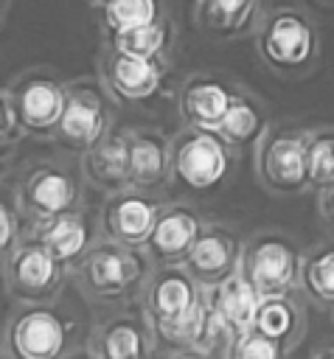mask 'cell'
<instances>
[{
	"label": "cell",
	"mask_w": 334,
	"mask_h": 359,
	"mask_svg": "<svg viewBox=\"0 0 334 359\" xmlns=\"http://www.w3.org/2000/svg\"><path fill=\"white\" fill-rule=\"evenodd\" d=\"M152 266L154 264L146 250L98 238L73 269V278L90 303L126 306L129 300L140 297Z\"/></svg>",
	"instance_id": "1"
},
{
	"label": "cell",
	"mask_w": 334,
	"mask_h": 359,
	"mask_svg": "<svg viewBox=\"0 0 334 359\" xmlns=\"http://www.w3.org/2000/svg\"><path fill=\"white\" fill-rule=\"evenodd\" d=\"M253 36L258 59L278 76L300 79L317 65L320 34L303 8L275 6L261 11Z\"/></svg>",
	"instance_id": "2"
},
{
	"label": "cell",
	"mask_w": 334,
	"mask_h": 359,
	"mask_svg": "<svg viewBox=\"0 0 334 359\" xmlns=\"http://www.w3.org/2000/svg\"><path fill=\"white\" fill-rule=\"evenodd\" d=\"M81 177V165L76 168L65 157H36L22 163L14 182L6 180V185L11 188L22 216L28 222H42L84 205Z\"/></svg>",
	"instance_id": "3"
},
{
	"label": "cell",
	"mask_w": 334,
	"mask_h": 359,
	"mask_svg": "<svg viewBox=\"0 0 334 359\" xmlns=\"http://www.w3.org/2000/svg\"><path fill=\"white\" fill-rule=\"evenodd\" d=\"M236 149L213 129L180 126L171 135V182L185 194H213L233 171Z\"/></svg>",
	"instance_id": "4"
},
{
	"label": "cell",
	"mask_w": 334,
	"mask_h": 359,
	"mask_svg": "<svg viewBox=\"0 0 334 359\" xmlns=\"http://www.w3.org/2000/svg\"><path fill=\"white\" fill-rule=\"evenodd\" d=\"M253 165L261 188L269 194L289 196L309 191V126L269 123L253 149Z\"/></svg>",
	"instance_id": "5"
},
{
	"label": "cell",
	"mask_w": 334,
	"mask_h": 359,
	"mask_svg": "<svg viewBox=\"0 0 334 359\" xmlns=\"http://www.w3.org/2000/svg\"><path fill=\"white\" fill-rule=\"evenodd\" d=\"M300 258L303 250L292 236L267 227L244 238L239 269L261 297L292 294L300 289Z\"/></svg>",
	"instance_id": "6"
},
{
	"label": "cell",
	"mask_w": 334,
	"mask_h": 359,
	"mask_svg": "<svg viewBox=\"0 0 334 359\" xmlns=\"http://www.w3.org/2000/svg\"><path fill=\"white\" fill-rule=\"evenodd\" d=\"M70 351V323L51 303H20L3 334L6 359H59Z\"/></svg>",
	"instance_id": "7"
},
{
	"label": "cell",
	"mask_w": 334,
	"mask_h": 359,
	"mask_svg": "<svg viewBox=\"0 0 334 359\" xmlns=\"http://www.w3.org/2000/svg\"><path fill=\"white\" fill-rule=\"evenodd\" d=\"M109 98L112 95L104 87V81H90V79L67 81L65 115L53 135L56 143L67 151L84 154L90 146H95L101 137H107L115 123Z\"/></svg>",
	"instance_id": "8"
},
{
	"label": "cell",
	"mask_w": 334,
	"mask_h": 359,
	"mask_svg": "<svg viewBox=\"0 0 334 359\" xmlns=\"http://www.w3.org/2000/svg\"><path fill=\"white\" fill-rule=\"evenodd\" d=\"M70 269L42 244L22 241L3 258V283L14 303H53Z\"/></svg>",
	"instance_id": "9"
},
{
	"label": "cell",
	"mask_w": 334,
	"mask_h": 359,
	"mask_svg": "<svg viewBox=\"0 0 334 359\" xmlns=\"http://www.w3.org/2000/svg\"><path fill=\"white\" fill-rule=\"evenodd\" d=\"M163 202L154 191H143L135 185H126L121 191L107 194L101 210H98V236L146 250L149 236L157 224Z\"/></svg>",
	"instance_id": "10"
},
{
	"label": "cell",
	"mask_w": 334,
	"mask_h": 359,
	"mask_svg": "<svg viewBox=\"0 0 334 359\" xmlns=\"http://www.w3.org/2000/svg\"><path fill=\"white\" fill-rule=\"evenodd\" d=\"M202 297L205 286L188 272L185 264H157L152 266L138 300L152 328H160L191 314Z\"/></svg>",
	"instance_id": "11"
},
{
	"label": "cell",
	"mask_w": 334,
	"mask_h": 359,
	"mask_svg": "<svg viewBox=\"0 0 334 359\" xmlns=\"http://www.w3.org/2000/svg\"><path fill=\"white\" fill-rule=\"evenodd\" d=\"M14 95L25 132L34 137H53L56 126L65 115L67 104V81L53 76L45 67H34L20 73L11 84H6Z\"/></svg>",
	"instance_id": "12"
},
{
	"label": "cell",
	"mask_w": 334,
	"mask_h": 359,
	"mask_svg": "<svg viewBox=\"0 0 334 359\" xmlns=\"http://www.w3.org/2000/svg\"><path fill=\"white\" fill-rule=\"evenodd\" d=\"M98 73L115 101L143 104L163 90L168 59H140V56L121 53L112 45H104L98 59Z\"/></svg>",
	"instance_id": "13"
},
{
	"label": "cell",
	"mask_w": 334,
	"mask_h": 359,
	"mask_svg": "<svg viewBox=\"0 0 334 359\" xmlns=\"http://www.w3.org/2000/svg\"><path fill=\"white\" fill-rule=\"evenodd\" d=\"M98 238H101L98 224L90 222L84 205H79L67 213H59L53 219L28 222V230H25V241L42 244L53 258H59L70 269V275Z\"/></svg>",
	"instance_id": "14"
},
{
	"label": "cell",
	"mask_w": 334,
	"mask_h": 359,
	"mask_svg": "<svg viewBox=\"0 0 334 359\" xmlns=\"http://www.w3.org/2000/svg\"><path fill=\"white\" fill-rule=\"evenodd\" d=\"M95 359H152L157 342L149 317L140 311H115L90 334Z\"/></svg>",
	"instance_id": "15"
},
{
	"label": "cell",
	"mask_w": 334,
	"mask_h": 359,
	"mask_svg": "<svg viewBox=\"0 0 334 359\" xmlns=\"http://www.w3.org/2000/svg\"><path fill=\"white\" fill-rule=\"evenodd\" d=\"M236 87H230L225 79L213 73H191L180 81L174 107L182 126L196 129H219L225 121V112L233 101Z\"/></svg>",
	"instance_id": "16"
},
{
	"label": "cell",
	"mask_w": 334,
	"mask_h": 359,
	"mask_svg": "<svg viewBox=\"0 0 334 359\" xmlns=\"http://www.w3.org/2000/svg\"><path fill=\"white\" fill-rule=\"evenodd\" d=\"M208 222L199 216V210L188 202H163L157 224L149 236L146 252L152 264H185L188 252L194 250L202 227Z\"/></svg>",
	"instance_id": "17"
},
{
	"label": "cell",
	"mask_w": 334,
	"mask_h": 359,
	"mask_svg": "<svg viewBox=\"0 0 334 359\" xmlns=\"http://www.w3.org/2000/svg\"><path fill=\"white\" fill-rule=\"evenodd\" d=\"M241 250H244V238L233 227L208 222L202 227L194 250L188 252L185 266L202 286H216L239 269Z\"/></svg>",
	"instance_id": "18"
},
{
	"label": "cell",
	"mask_w": 334,
	"mask_h": 359,
	"mask_svg": "<svg viewBox=\"0 0 334 359\" xmlns=\"http://www.w3.org/2000/svg\"><path fill=\"white\" fill-rule=\"evenodd\" d=\"M79 165L84 180L104 194L132 185V154L126 129H112L107 137H101L95 146L79 154Z\"/></svg>",
	"instance_id": "19"
},
{
	"label": "cell",
	"mask_w": 334,
	"mask_h": 359,
	"mask_svg": "<svg viewBox=\"0 0 334 359\" xmlns=\"http://www.w3.org/2000/svg\"><path fill=\"white\" fill-rule=\"evenodd\" d=\"M132 154V185L143 191H160L171 182V137L154 126L126 129Z\"/></svg>",
	"instance_id": "20"
},
{
	"label": "cell",
	"mask_w": 334,
	"mask_h": 359,
	"mask_svg": "<svg viewBox=\"0 0 334 359\" xmlns=\"http://www.w3.org/2000/svg\"><path fill=\"white\" fill-rule=\"evenodd\" d=\"M208 297H211V306H213L216 317L222 320V325L230 331L233 339L255 328L261 294L241 275V269H236L233 275H227L222 283L208 286Z\"/></svg>",
	"instance_id": "21"
},
{
	"label": "cell",
	"mask_w": 334,
	"mask_h": 359,
	"mask_svg": "<svg viewBox=\"0 0 334 359\" xmlns=\"http://www.w3.org/2000/svg\"><path fill=\"white\" fill-rule=\"evenodd\" d=\"M261 17V0H194V20L213 36H241L255 31Z\"/></svg>",
	"instance_id": "22"
},
{
	"label": "cell",
	"mask_w": 334,
	"mask_h": 359,
	"mask_svg": "<svg viewBox=\"0 0 334 359\" xmlns=\"http://www.w3.org/2000/svg\"><path fill=\"white\" fill-rule=\"evenodd\" d=\"M267 126H269V115H267L264 101L258 95H253L250 90L236 87L233 101H230V107L225 112V121H222V126L216 132L236 151H241V149H255V143L261 140Z\"/></svg>",
	"instance_id": "23"
},
{
	"label": "cell",
	"mask_w": 334,
	"mask_h": 359,
	"mask_svg": "<svg viewBox=\"0 0 334 359\" xmlns=\"http://www.w3.org/2000/svg\"><path fill=\"white\" fill-rule=\"evenodd\" d=\"M255 331H261L264 337L295 351L306 334V311H303V303L298 300V294L292 292V294L261 297Z\"/></svg>",
	"instance_id": "24"
},
{
	"label": "cell",
	"mask_w": 334,
	"mask_h": 359,
	"mask_svg": "<svg viewBox=\"0 0 334 359\" xmlns=\"http://www.w3.org/2000/svg\"><path fill=\"white\" fill-rule=\"evenodd\" d=\"M300 292L323 309H334V238H323L303 250Z\"/></svg>",
	"instance_id": "25"
},
{
	"label": "cell",
	"mask_w": 334,
	"mask_h": 359,
	"mask_svg": "<svg viewBox=\"0 0 334 359\" xmlns=\"http://www.w3.org/2000/svg\"><path fill=\"white\" fill-rule=\"evenodd\" d=\"M107 45H112L121 53L140 56V59H168V50L174 45V25L168 17H160L149 25L109 34Z\"/></svg>",
	"instance_id": "26"
},
{
	"label": "cell",
	"mask_w": 334,
	"mask_h": 359,
	"mask_svg": "<svg viewBox=\"0 0 334 359\" xmlns=\"http://www.w3.org/2000/svg\"><path fill=\"white\" fill-rule=\"evenodd\" d=\"M95 8L101 14L107 34L129 31V28L149 25V22L166 17L163 0H101Z\"/></svg>",
	"instance_id": "27"
},
{
	"label": "cell",
	"mask_w": 334,
	"mask_h": 359,
	"mask_svg": "<svg viewBox=\"0 0 334 359\" xmlns=\"http://www.w3.org/2000/svg\"><path fill=\"white\" fill-rule=\"evenodd\" d=\"M309 182L314 191L334 182V123L309 126Z\"/></svg>",
	"instance_id": "28"
},
{
	"label": "cell",
	"mask_w": 334,
	"mask_h": 359,
	"mask_svg": "<svg viewBox=\"0 0 334 359\" xmlns=\"http://www.w3.org/2000/svg\"><path fill=\"white\" fill-rule=\"evenodd\" d=\"M289 356H292L289 348H283L281 342H275L253 328V331L230 339L222 359H289Z\"/></svg>",
	"instance_id": "29"
},
{
	"label": "cell",
	"mask_w": 334,
	"mask_h": 359,
	"mask_svg": "<svg viewBox=\"0 0 334 359\" xmlns=\"http://www.w3.org/2000/svg\"><path fill=\"white\" fill-rule=\"evenodd\" d=\"M25 230H28V219L22 216L11 188L6 185V196L0 202V252H3V258L25 241Z\"/></svg>",
	"instance_id": "30"
},
{
	"label": "cell",
	"mask_w": 334,
	"mask_h": 359,
	"mask_svg": "<svg viewBox=\"0 0 334 359\" xmlns=\"http://www.w3.org/2000/svg\"><path fill=\"white\" fill-rule=\"evenodd\" d=\"M0 104H3V121H0V143H3V149L6 151H11L28 132H25V123H22V118H20V109H17V104H14V95H11V90L8 87H3V93H0Z\"/></svg>",
	"instance_id": "31"
},
{
	"label": "cell",
	"mask_w": 334,
	"mask_h": 359,
	"mask_svg": "<svg viewBox=\"0 0 334 359\" xmlns=\"http://www.w3.org/2000/svg\"><path fill=\"white\" fill-rule=\"evenodd\" d=\"M317 210H320V219L334 230V182L317 191Z\"/></svg>",
	"instance_id": "32"
},
{
	"label": "cell",
	"mask_w": 334,
	"mask_h": 359,
	"mask_svg": "<svg viewBox=\"0 0 334 359\" xmlns=\"http://www.w3.org/2000/svg\"><path fill=\"white\" fill-rule=\"evenodd\" d=\"M166 359H222V356H213V353L196 351V348H185V351H171Z\"/></svg>",
	"instance_id": "33"
},
{
	"label": "cell",
	"mask_w": 334,
	"mask_h": 359,
	"mask_svg": "<svg viewBox=\"0 0 334 359\" xmlns=\"http://www.w3.org/2000/svg\"><path fill=\"white\" fill-rule=\"evenodd\" d=\"M59 359H95V353H93V348L87 345V348H70L65 356H59Z\"/></svg>",
	"instance_id": "34"
},
{
	"label": "cell",
	"mask_w": 334,
	"mask_h": 359,
	"mask_svg": "<svg viewBox=\"0 0 334 359\" xmlns=\"http://www.w3.org/2000/svg\"><path fill=\"white\" fill-rule=\"evenodd\" d=\"M312 359H334V345H328V348H323V351L312 353Z\"/></svg>",
	"instance_id": "35"
},
{
	"label": "cell",
	"mask_w": 334,
	"mask_h": 359,
	"mask_svg": "<svg viewBox=\"0 0 334 359\" xmlns=\"http://www.w3.org/2000/svg\"><path fill=\"white\" fill-rule=\"evenodd\" d=\"M90 3H93V6H98V3H101V0H90Z\"/></svg>",
	"instance_id": "36"
},
{
	"label": "cell",
	"mask_w": 334,
	"mask_h": 359,
	"mask_svg": "<svg viewBox=\"0 0 334 359\" xmlns=\"http://www.w3.org/2000/svg\"><path fill=\"white\" fill-rule=\"evenodd\" d=\"M317 3H331V0H317Z\"/></svg>",
	"instance_id": "37"
}]
</instances>
